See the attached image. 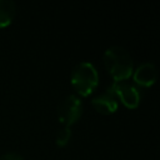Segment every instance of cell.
<instances>
[{"instance_id":"obj_8","label":"cell","mask_w":160,"mask_h":160,"mask_svg":"<svg viewBox=\"0 0 160 160\" xmlns=\"http://www.w3.org/2000/svg\"><path fill=\"white\" fill-rule=\"evenodd\" d=\"M71 138V129L70 128H61L56 134V145L58 146H65Z\"/></svg>"},{"instance_id":"obj_9","label":"cell","mask_w":160,"mask_h":160,"mask_svg":"<svg viewBox=\"0 0 160 160\" xmlns=\"http://www.w3.org/2000/svg\"><path fill=\"white\" fill-rule=\"evenodd\" d=\"M0 160H25V159L18 152H6L0 156Z\"/></svg>"},{"instance_id":"obj_7","label":"cell","mask_w":160,"mask_h":160,"mask_svg":"<svg viewBox=\"0 0 160 160\" xmlns=\"http://www.w3.org/2000/svg\"><path fill=\"white\" fill-rule=\"evenodd\" d=\"M16 6L11 0H0V28L10 25L15 18Z\"/></svg>"},{"instance_id":"obj_3","label":"cell","mask_w":160,"mask_h":160,"mask_svg":"<svg viewBox=\"0 0 160 160\" xmlns=\"http://www.w3.org/2000/svg\"><path fill=\"white\" fill-rule=\"evenodd\" d=\"M81 114L82 101L78 95L74 94L65 96L58 108V119L66 128H70L72 124H75L81 116Z\"/></svg>"},{"instance_id":"obj_4","label":"cell","mask_w":160,"mask_h":160,"mask_svg":"<svg viewBox=\"0 0 160 160\" xmlns=\"http://www.w3.org/2000/svg\"><path fill=\"white\" fill-rule=\"evenodd\" d=\"M108 90L129 109H135L140 104L141 95L134 84L128 81H114Z\"/></svg>"},{"instance_id":"obj_2","label":"cell","mask_w":160,"mask_h":160,"mask_svg":"<svg viewBox=\"0 0 160 160\" xmlns=\"http://www.w3.org/2000/svg\"><path fill=\"white\" fill-rule=\"evenodd\" d=\"M70 81L78 94L81 96L90 95L99 82V74L95 65L90 61L78 62L71 70Z\"/></svg>"},{"instance_id":"obj_5","label":"cell","mask_w":160,"mask_h":160,"mask_svg":"<svg viewBox=\"0 0 160 160\" xmlns=\"http://www.w3.org/2000/svg\"><path fill=\"white\" fill-rule=\"evenodd\" d=\"M158 78V70L152 62H142L132 71V79L135 84L148 88L151 86Z\"/></svg>"},{"instance_id":"obj_6","label":"cell","mask_w":160,"mask_h":160,"mask_svg":"<svg viewBox=\"0 0 160 160\" xmlns=\"http://www.w3.org/2000/svg\"><path fill=\"white\" fill-rule=\"evenodd\" d=\"M91 105L92 108L100 112V114H104V115H110V114H114L116 110H118V99L108 90L106 92L94 98L91 100Z\"/></svg>"},{"instance_id":"obj_1","label":"cell","mask_w":160,"mask_h":160,"mask_svg":"<svg viewBox=\"0 0 160 160\" xmlns=\"http://www.w3.org/2000/svg\"><path fill=\"white\" fill-rule=\"evenodd\" d=\"M104 64L114 81H125L132 75L134 62L129 51L121 46L114 45L105 50Z\"/></svg>"}]
</instances>
